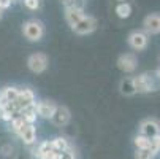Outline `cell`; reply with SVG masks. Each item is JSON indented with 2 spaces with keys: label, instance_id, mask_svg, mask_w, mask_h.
Here are the masks:
<instances>
[{
  "label": "cell",
  "instance_id": "cell-1",
  "mask_svg": "<svg viewBox=\"0 0 160 159\" xmlns=\"http://www.w3.org/2000/svg\"><path fill=\"white\" fill-rule=\"evenodd\" d=\"M133 84H135L136 93H141V94L154 93V91L158 89V81H157L155 75L149 73V72H144V73H140L138 77H135L133 78Z\"/></svg>",
  "mask_w": 160,
  "mask_h": 159
},
{
  "label": "cell",
  "instance_id": "cell-2",
  "mask_svg": "<svg viewBox=\"0 0 160 159\" xmlns=\"http://www.w3.org/2000/svg\"><path fill=\"white\" fill-rule=\"evenodd\" d=\"M22 34L29 41H40L44 35V26L38 19H29L22 26Z\"/></svg>",
  "mask_w": 160,
  "mask_h": 159
},
{
  "label": "cell",
  "instance_id": "cell-3",
  "mask_svg": "<svg viewBox=\"0 0 160 159\" xmlns=\"http://www.w3.org/2000/svg\"><path fill=\"white\" fill-rule=\"evenodd\" d=\"M48 64H49V59L44 53H33L27 59V67L33 73H43L48 69Z\"/></svg>",
  "mask_w": 160,
  "mask_h": 159
},
{
  "label": "cell",
  "instance_id": "cell-4",
  "mask_svg": "<svg viewBox=\"0 0 160 159\" xmlns=\"http://www.w3.org/2000/svg\"><path fill=\"white\" fill-rule=\"evenodd\" d=\"M73 32L78 34V35H89V34H92L95 29H97V19L94 16H84L78 24H75L73 27Z\"/></svg>",
  "mask_w": 160,
  "mask_h": 159
},
{
  "label": "cell",
  "instance_id": "cell-5",
  "mask_svg": "<svg viewBox=\"0 0 160 159\" xmlns=\"http://www.w3.org/2000/svg\"><path fill=\"white\" fill-rule=\"evenodd\" d=\"M140 134L144 135L148 139H154L160 134V123L154 118H148V119H143L140 123Z\"/></svg>",
  "mask_w": 160,
  "mask_h": 159
},
{
  "label": "cell",
  "instance_id": "cell-6",
  "mask_svg": "<svg viewBox=\"0 0 160 159\" xmlns=\"http://www.w3.org/2000/svg\"><path fill=\"white\" fill-rule=\"evenodd\" d=\"M127 41H128V45H130V48H133V50H136V51H141V50H144V48L148 46L149 37H148V34L143 32V30H133V32L128 35Z\"/></svg>",
  "mask_w": 160,
  "mask_h": 159
},
{
  "label": "cell",
  "instance_id": "cell-7",
  "mask_svg": "<svg viewBox=\"0 0 160 159\" xmlns=\"http://www.w3.org/2000/svg\"><path fill=\"white\" fill-rule=\"evenodd\" d=\"M118 67L125 73H133L136 70V67H138V59H136V56L132 54V53L121 54L119 59H118Z\"/></svg>",
  "mask_w": 160,
  "mask_h": 159
},
{
  "label": "cell",
  "instance_id": "cell-8",
  "mask_svg": "<svg viewBox=\"0 0 160 159\" xmlns=\"http://www.w3.org/2000/svg\"><path fill=\"white\" fill-rule=\"evenodd\" d=\"M32 103H35V93L30 87H19V94H18V99L14 102L16 110L19 111L21 108L32 105Z\"/></svg>",
  "mask_w": 160,
  "mask_h": 159
},
{
  "label": "cell",
  "instance_id": "cell-9",
  "mask_svg": "<svg viewBox=\"0 0 160 159\" xmlns=\"http://www.w3.org/2000/svg\"><path fill=\"white\" fill-rule=\"evenodd\" d=\"M143 27L148 35H158L160 34V14L158 13H151L144 18Z\"/></svg>",
  "mask_w": 160,
  "mask_h": 159
},
{
  "label": "cell",
  "instance_id": "cell-10",
  "mask_svg": "<svg viewBox=\"0 0 160 159\" xmlns=\"http://www.w3.org/2000/svg\"><path fill=\"white\" fill-rule=\"evenodd\" d=\"M70 119H72L70 110H68L65 105H57L54 116L51 118L52 124H54V126H59V127H63V126H67L68 123H70Z\"/></svg>",
  "mask_w": 160,
  "mask_h": 159
},
{
  "label": "cell",
  "instance_id": "cell-11",
  "mask_svg": "<svg viewBox=\"0 0 160 159\" xmlns=\"http://www.w3.org/2000/svg\"><path fill=\"white\" fill-rule=\"evenodd\" d=\"M56 108L57 105L52 102V100H40L37 103V113L38 116L44 118V119H51L56 113Z\"/></svg>",
  "mask_w": 160,
  "mask_h": 159
},
{
  "label": "cell",
  "instance_id": "cell-12",
  "mask_svg": "<svg viewBox=\"0 0 160 159\" xmlns=\"http://www.w3.org/2000/svg\"><path fill=\"white\" fill-rule=\"evenodd\" d=\"M19 139L24 142V145H33L37 142V127L35 124H26L24 127H22L19 130Z\"/></svg>",
  "mask_w": 160,
  "mask_h": 159
},
{
  "label": "cell",
  "instance_id": "cell-13",
  "mask_svg": "<svg viewBox=\"0 0 160 159\" xmlns=\"http://www.w3.org/2000/svg\"><path fill=\"white\" fill-rule=\"evenodd\" d=\"M19 94V87L16 86H7L0 91V107H3L7 103H14Z\"/></svg>",
  "mask_w": 160,
  "mask_h": 159
},
{
  "label": "cell",
  "instance_id": "cell-14",
  "mask_svg": "<svg viewBox=\"0 0 160 159\" xmlns=\"http://www.w3.org/2000/svg\"><path fill=\"white\" fill-rule=\"evenodd\" d=\"M18 115L24 119L26 124H35L37 121V116H38V113H37V102L32 103V105H27L24 108H21L18 111Z\"/></svg>",
  "mask_w": 160,
  "mask_h": 159
},
{
  "label": "cell",
  "instance_id": "cell-15",
  "mask_svg": "<svg viewBox=\"0 0 160 159\" xmlns=\"http://www.w3.org/2000/svg\"><path fill=\"white\" fill-rule=\"evenodd\" d=\"M84 10H78V8H70L67 7L65 8V21L70 24V27H73L75 24H78V22L84 18Z\"/></svg>",
  "mask_w": 160,
  "mask_h": 159
},
{
  "label": "cell",
  "instance_id": "cell-16",
  "mask_svg": "<svg viewBox=\"0 0 160 159\" xmlns=\"http://www.w3.org/2000/svg\"><path fill=\"white\" fill-rule=\"evenodd\" d=\"M119 91H121V94H122V96H127V97L135 96V94H136V91H135L133 78H130V77L122 78L121 83H119Z\"/></svg>",
  "mask_w": 160,
  "mask_h": 159
},
{
  "label": "cell",
  "instance_id": "cell-17",
  "mask_svg": "<svg viewBox=\"0 0 160 159\" xmlns=\"http://www.w3.org/2000/svg\"><path fill=\"white\" fill-rule=\"evenodd\" d=\"M49 151H51V142L49 140H44V142L38 143V146L35 150H32V156L35 159H43Z\"/></svg>",
  "mask_w": 160,
  "mask_h": 159
},
{
  "label": "cell",
  "instance_id": "cell-18",
  "mask_svg": "<svg viewBox=\"0 0 160 159\" xmlns=\"http://www.w3.org/2000/svg\"><path fill=\"white\" fill-rule=\"evenodd\" d=\"M158 148L152 143V146L149 150H136L135 153V159H154L157 154H158Z\"/></svg>",
  "mask_w": 160,
  "mask_h": 159
},
{
  "label": "cell",
  "instance_id": "cell-19",
  "mask_svg": "<svg viewBox=\"0 0 160 159\" xmlns=\"http://www.w3.org/2000/svg\"><path fill=\"white\" fill-rule=\"evenodd\" d=\"M49 142H51V150H54L57 153H63L65 150L70 148V143H68V140L65 137H56Z\"/></svg>",
  "mask_w": 160,
  "mask_h": 159
},
{
  "label": "cell",
  "instance_id": "cell-20",
  "mask_svg": "<svg viewBox=\"0 0 160 159\" xmlns=\"http://www.w3.org/2000/svg\"><path fill=\"white\" fill-rule=\"evenodd\" d=\"M133 143L136 146V150H149L152 146V140L144 137V135L138 134V135H135V139H133Z\"/></svg>",
  "mask_w": 160,
  "mask_h": 159
},
{
  "label": "cell",
  "instance_id": "cell-21",
  "mask_svg": "<svg viewBox=\"0 0 160 159\" xmlns=\"http://www.w3.org/2000/svg\"><path fill=\"white\" fill-rule=\"evenodd\" d=\"M116 14H118L121 19H127V18H130V14H132V5L127 3V2L119 3V5L116 7Z\"/></svg>",
  "mask_w": 160,
  "mask_h": 159
},
{
  "label": "cell",
  "instance_id": "cell-22",
  "mask_svg": "<svg viewBox=\"0 0 160 159\" xmlns=\"http://www.w3.org/2000/svg\"><path fill=\"white\" fill-rule=\"evenodd\" d=\"M26 126V123H24V119H22L19 115H16L11 121H10V130H13L14 134H19V130Z\"/></svg>",
  "mask_w": 160,
  "mask_h": 159
},
{
  "label": "cell",
  "instance_id": "cell-23",
  "mask_svg": "<svg viewBox=\"0 0 160 159\" xmlns=\"http://www.w3.org/2000/svg\"><path fill=\"white\" fill-rule=\"evenodd\" d=\"M22 3H24L26 8H29L32 11H37L41 7V0H22Z\"/></svg>",
  "mask_w": 160,
  "mask_h": 159
},
{
  "label": "cell",
  "instance_id": "cell-24",
  "mask_svg": "<svg viewBox=\"0 0 160 159\" xmlns=\"http://www.w3.org/2000/svg\"><path fill=\"white\" fill-rule=\"evenodd\" d=\"M59 159H76V154H75V150L70 146L68 150H65L63 153L59 154Z\"/></svg>",
  "mask_w": 160,
  "mask_h": 159
},
{
  "label": "cell",
  "instance_id": "cell-25",
  "mask_svg": "<svg viewBox=\"0 0 160 159\" xmlns=\"http://www.w3.org/2000/svg\"><path fill=\"white\" fill-rule=\"evenodd\" d=\"M84 2L86 0H72L68 5L65 7H70V8H78V10H84Z\"/></svg>",
  "mask_w": 160,
  "mask_h": 159
},
{
  "label": "cell",
  "instance_id": "cell-26",
  "mask_svg": "<svg viewBox=\"0 0 160 159\" xmlns=\"http://www.w3.org/2000/svg\"><path fill=\"white\" fill-rule=\"evenodd\" d=\"M152 143H154V145L160 150V134L157 135V137H154V139H152Z\"/></svg>",
  "mask_w": 160,
  "mask_h": 159
},
{
  "label": "cell",
  "instance_id": "cell-27",
  "mask_svg": "<svg viewBox=\"0 0 160 159\" xmlns=\"http://www.w3.org/2000/svg\"><path fill=\"white\" fill-rule=\"evenodd\" d=\"M154 75H155V78H157V81L160 83V67H158V69L155 70V73H154Z\"/></svg>",
  "mask_w": 160,
  "mask_h": 159
},
{
  "label": "cell",
  "instance_id": "cell-28",
  "mask_svg": "<svg viewBox=\"0 0 160 159\" xmlns=\"http://www.w3.org/2000/svg\"><path fill=\"white\" fill-rule=\"evenodd\" d=\"M62 2H63L65 5H68V3H70V2H72V0H62Z\"/></svg>",
  "mask_w": 160,
  "mask_h": 159
},
{
  "label": "cell",
  "instance_id": "cell-29",
  "mask_svg": "<svg viewBox=\"0 0 160 159\" xmlns=\"http://www.w3.org/2000/svg\"><path fill=\"white\" fill-rule=\"evenodd\" d=\"M2 13H3V11H2V10H0V19H2Z\"/></svg>",
  "mask_w": 160,
  "mask_h": 159
},
{
  "label": "cell",
  "instance_id": "cell-30",
  "mask_svg": "<svg viewBox=\"0 0 160 159\" xmlns=\"http://www.w3.org/2000/svg\"><path fill=\"white\" fill-rule=\"evenodd\" d=\"M118 2H121V3H122V2H125V0H118Z\"/></svg>",
  "mask_w": 160,
  "mask_h": 159
},
{
  "label": "cell",
  "instance_id": "cell-31",
  "mask_svg": "<svg viewBox=\"0 0 160 159\" xmlns=\"http://www.w3.org/2000/svg\"><path fill=\"white\" fill-rule=\"evenodd\" d=\"M13 2H14V0H13Z\"/></svg>",
  "mask_w": 160,
  "mask_h": 159
}]
</instances>
